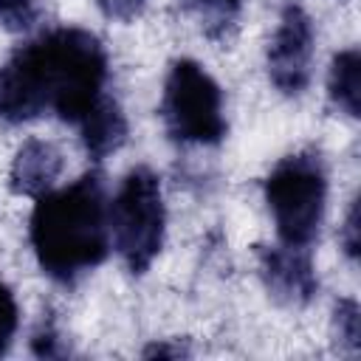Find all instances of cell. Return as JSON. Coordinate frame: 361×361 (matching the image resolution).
Listing matches in <instances>:
<instances>
[{"label": "cell", "instance_id": "7c38bea8", "mask_svg": "<svg viewBox=\"0 0 361 361\" xmlns=\"http://www.w3.org/2000/svg\"><path fill=\"white\" fill-rule=\"evenodd\" d=\"M333 330H336L338 350H344L347 355H358V350H361V307L353 296H344L336 302Z\"/></svg>", "mask_w": 361, "mask_h": 361}, {"label": "cell", "instance_id": "8fae6325", "mask_svg": "<svg viewBox=\"0 0 361 361\" xmlns=\"http://www.w3.org/2000/svg\"><path fill=\"white\" fill-rule=\"evenodd\" d=\"M183 3L200 23L203 34L212 39L226 37L240 20L243 6H245V0H183Z\"/></svg>", "mask_w": 361, "mask_h": 361}, {"label": "cell", "instance_id": "4fadbf2b", "mask_svg": "<svg viewBox=\"0 0 361 361\" xmlns=\"http://www.w3.org/2000/svg\"><path fill=\"white\" fill-rule=\"evenodd\" d=\"M17 327H20V305L14 299V290L0 276V355L8 353L17 336Z\"/></svg>", "mask_w": 361, "mask_h": 361}, {"label": "cell", "instance_id": "8992f818", "mask_svg": "<svg viewBox=\"0 0 361 361\" xmlns=\"http://www.w3.org/2000/svg\"><path fill=\"white\" fill-rule=\"evenodd\" d=\"M316 51V28L299 3H288L279 14L268 45V79L285 96H299L310 85Z\"/></svg>", "mask_w": 361, "mask_h": 361}, {"label": "cell", "instance_id": "9c48e42d", "mask_svg": "<svg viewBox=\"0 0 361 361\" xmlns=\"http://www.w3.org/2000/svg\"><path fill=\"white\" fill-rule=\"evenodd\" d=\"M327 96L333 107L350 118L361 116V54L358 48H344L333 56L327 73Z\"/></svg>", "mask_w": 361, "mask_h": 361}, {"label": "cell", "instance_id": "5b68a950", "mask_svg": "<svg viewBox=\"0 0 361 361\" xmlns=\"http://www.w3.org/2000/svg\"><path fill=\"white\" fill-rule=\"evenodd\" d=\"M161 118L169 138L178 144L214 147L228 133L223 90L195 59H178L169 65L161 90Z\"/></svg>", "mask_w": 361, "mask_h": 361}, {"label": "cell", "instance_id": "52a82bcc", "mask_svg": "<svg viewBox=\"0 0 361 361\" xmlns=\"http://www.w3.org/2000/svg\"><path fill=\"white\" fill-rule=\"evenodd\" d=\"M257 262H259V276L276 302L299 307L316 296L319 279H316L310 248H296V245H282V243L259 245Z\"/></svg>", "mask_w": 361, "mask_h": 361}, {"label": "cell", "instance_id": "ac0fdd59", "mask_svg": "<svg viewBox=\"0 0 361 361\" xmlns=\"http://www.w3.org/2000/svg\"><path fill=\"white\" fill-rule=\"evenodd\" d=\"M144 358H180V355H186V350L180 347V344H166V341H155V344H149L144 353H141Z\"/></svg>", "mask_w": 361, "mask_h": 361}, {"label": "cell", "instance_id": "30bf717a", "mask_svg": "<svg viewBox=\"0 0 361 361\" xmlns=\"http://www.w3.org/2000/svg\"><path fill=\"white\" fill-rule=\"evenodd\" d=\"M79 135H82V144L93 161H102L110 152H116L127 138V118H124L121 107L116 104V99L107 102L99 113H93L79 127Z\"/></svg>", "mask_w": 361, "mask_h": 361}, {"label": "cell", "instance_id": "3957f363", "mask_svg": "<svg viewBox=\"0 0 361 361\" xmlns=\"http://www.w3.org/2000/svg\"><path fill=\"white\" fill-rule=\"evenodd\" d=\"M262 189L279 243L310 248L319 237L327 203V172L322 155L313 149L285 155L274 164Z\"/></svg>", "mask_w": 361, "mask_h": 361}, {"label": "cell", "instance_id": "9a60e30c", "mask_svg": "<svg viewBox=\"0 0 361 361\" xmlns=\"http://www.w3.org/2000/svg\"><path fill=\"white\" fill-rule=\"evenodd\" d=\"M144 3L147 0H99V8L107 20H116V23H133L141 11H144Z\"/></svg>", "mask_w": 361, "mask_h": 361}, {"label": "cell", "instance_id": "5bb4252c", "mask_svg": "<svg viewBox=\"0 0 361 361\" xmlns=\"http://www.w3.org/2000/svg\"><path fill=\"white\" fill-rule=\"evenodd\" d=\"M37 20V0H0V28L28 31Z\"/></svg>", "mask_w": 361, "mask_h": 361}, {"label": "cell", "instance_id": "e0dca14e", "mask_svg": "<svg viewBox=\"0 0 361 361\" xmlns=\"http://www.w3.org/2000/svg\"><path fill=\"white\" fill-rule=\"evenodd\" d=\"M34 353H37V355H45V358H54V355H62L65 350L59 347L56 333H54L51 327H45V330H39V333L34 336Z\"/></svg>", "mask_w": 361, "mask_h": 361}, {"label": "cell", "instance_id": "7a4b0ae2", "mask_svg": "<svg viewBox=\"0 0 361 361\" xmlns=\"http://www.w3.org/2000/svg\"><path fill=\"white\" fill-rule=\"evenodd\" d=\"M28 240L34 257L51 279L71 285L104 262L110 251V220L102 178L85 172L62 189L37 197Z\"/></svg>", "mask_w": 361, "mask_h": 361}, {"label": "cell", "instance_id": "277c9868", "mask_svg": "<svg viewBox=\"0 0 361 361\" xmlns=\"http://www.w3.org/2000/svg\"><path fill=\"white\" fill-rule=\"evenodd\" d=\"M110 240L130 274H144L164 248L166 206L161 178L149 166H133L107 203Z\"/></svg>", "mask_w": 361, "mask_h": 361}, {"label": "cell", "instance_id": "6da1fadb", "mask_svg": "<svg viewBox=\"0 0 361 361\" xmlns=\"http://www.w3.org/2000/svg\"><path fill=\"white\" fill-rule=\"evenodd\" d=\"M107 73V51L96 34L76 25L51 28L0 65V121L25 124L54 113L79 130L113 102Z\"/></svg>", "mask_w": 361, "mask_h": 361}, {"label": "cell", "instance_id": "2e32d148", "mask_svg": "<svg viewBox=\"0 0 361 361\" xmlns=\"http://www.w3.org/2000/svg\"><path fill=\"white\" fill-rule=\"evenodd\" d=\"M358 197L350 203V212H347V217H344V226H341V234H338V240H341V245H344V254L355 262V257H358Z\"/></svg>", "mask_w": 361, "mask_h": 361}, {"label": "cell", "instance_id": "ba28073f", "mask_svg": "<svg viewBox=\"0 0 361 361\" xmlns=\"http://www.w3.org/2000/svg\"><path fill=\"white\" fill-rule=\"evenodd\" d=\"M62 175V149L45 138H28L17 147L8 169V186L20 197H39Z\"/></svg>", "mask_w": 361, "mask_h": 361}]
</instances>
